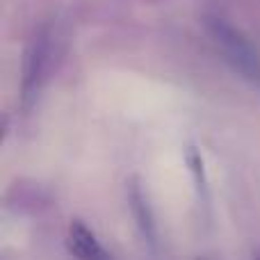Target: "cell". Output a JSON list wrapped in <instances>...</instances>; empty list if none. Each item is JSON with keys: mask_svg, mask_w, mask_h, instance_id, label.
Returning a JSON list of instances; mask_svg holds the SVG:
<instances>
[{"mask_svg": "<svg viewBox=\"0 0 260 260\" xmlns=\"http://www.w3.org/2000/svg\"><path fill=\"white\" fill-rule=\"evenodd\" d=\"M203 27L226 64L244 80L260 85V53L247 35L221 16H203Z\"/></svg>", "mask_w": 260, "mask_h": 260, "instance_id": "cell-1", "label": "cell"}, {"mask_svg": "<svg viewBox=\"0 0 260 260\" xmlns=\"http://www.w3.org/2000/svg\"><path fill=\"white\" fill-rule=\"evenodd\" d=\"M48 59H50V35L48 30H39L35 39L30 41L25 50V59H23V103L30 105V101L37 96L41 82L48 71Z\"/></svg>", "mask_w": 260, "mask_h": 260, "instance_id": "cell-2", "label": "cell"}, {"mask_svg": "<svg viewBox=\"0 0 260 260\" xmlns=\"http://www.w3.org/2000/svg\"><path fill=\"white\" fill-rule=\"evenodd\" d=\"M67 247L71 251V256H76L78 260H112L108 256V251L99 244L96 235L78 219H73L71 226H69Z\"/></svg>", "mask_w": 260, "mask_h": 260, "instance_id": "cell-3", "label": "cell"}, {"mask_svg": "<svg viewBox=\"0 0 260 260\" xmlns=\"http://www.w3.org/2000/svg\"><path fill=\"white\" fill-rule=\"evenodd\" d=\"M253 260H260V251L256 253V256H253Z\"/></svg>", "mask_w": 260, "mask_h": 260, "instance_id": "cell-4", "label": "cell"}]
</instances>
